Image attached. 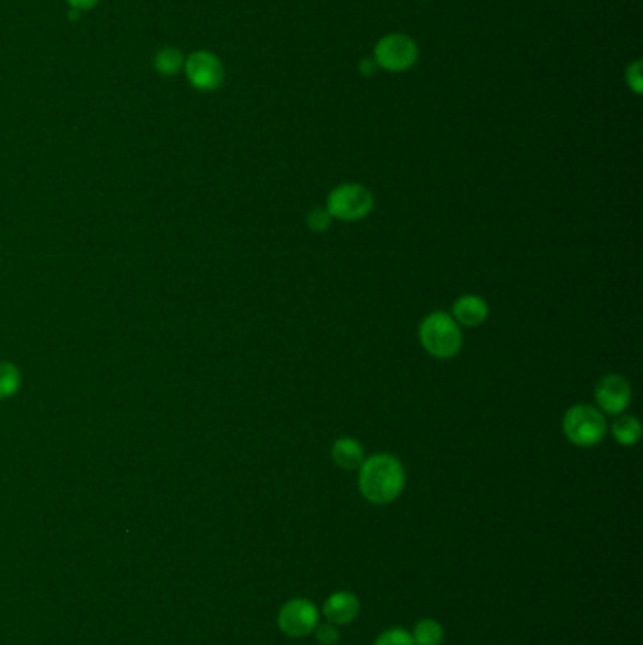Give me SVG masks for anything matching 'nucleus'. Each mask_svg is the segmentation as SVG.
<instances>
[{
  "label": "nucleus",
  "instance_id": "nucleus-15",
  "mask_svg": "<svg viewBox=\"0 0 643 645\" xmlns=\"http://www.w3.org/2000/svg\"><path fill=\"white\" fill-rule=\"evenodd\" d=\"M21 385V374L14 363H0V400L14 397Z\"/></svg>",
  "mask_w": 643,
  "mask_h": 645
},
{
  "label": "nucleus",
  "instance_id": "nucleus-1",
  "mask_svg": "<svg viewBox=\"0 0 643 645\" xmlns=\"http://www.w3.org/2000/svg\"><path fill=\"white\" fill-rule=\"evenodd\" d=\"M406 483L404 466L389 453H378L368 459L359 468V489L368 502L372 504H389L400 497Z\"/></svg>",
  "mask_w": 643,
  "mask_h": 645
},
{
  "label": "nucleus",
  "instance_id": "nucleus-5",
  "mask_svg": "<svg viewBox=\"0 0 643 645\" xmlns=\"http://www.w3.org/2000/svg\"><path fill=\"white\" fill-rule=\"evenodd\" d=\"M183 74L193 89L210 93L221 87L225 80V67L212 51L198 50L185 57Z\"/></svg>",
  "mask_w": 643,
  "mask_h": 645
},
{
  "label": "nucleus",
  "instance_id": "nucleus-10",
  "mask_svg": "<svg viewBox=\"0 0 643 645\" xmlns=\"http://www.w3.org/2000/svg\"><path fill=\"white\" fill-rule=\"evenodd\" d=\"M451 317L462 327H479L489 317V306L478 295H464L453 304Z\"/></svg>",
  "mask_w": 643,
  "mask_h": 645
},
{
  "label": "nucleus",
  "instance_id": "nucleus-4",
  "mask_svg": "<svg viewBox=\"0 0 643 645\" xmlns=\"http://www.w3.org/2000/svg\"><path fill=\"white\" fill-rule=\"evenodd\" d=\"M374 195L363 183H342L330 191L327 212L332 219L359 221L372 212Z\"/></svg>",
  "mask_w": 643,
  "mask_h": 645
},
{
  "label": "nucleus",
  "instance_id": "nucleus-16",
  "mask_svg": "<svg viewBox=\"0 0 643 645\" xmlns=\"http://www.w3.org/2000/svg\"><path fill=\"white\" fill-rule=\"evenodd\" d=\"M374 645H415L413 644L412 634L406 629H400V627H395V629H387L381 632L378 636V640L374 642Z\"/></svg>",
  "mask_w": 643,
  "mask_h": 645
},
{
  "label": "nucleus",
  "instance_id": "nucleus-14",
  "mask_svg": "<svg viewBox=\"0 0 643 645\" xmlns=\"http://www.w3.org/2000/svg\"><path fill=\"white\" fill-rule=\"evenodd\" d=\"M410 634L415 645H442L446 638L444 627L429 617L417 621Z\"/></svg>",
  "mask_w": 643,
  "mask_h": 645
},
{
  "label": "nucleus",
  "instance_id": "nucleus-2",
  "mask_svg": "<svg viewBox=\"0 0 643 645\" xmlns=\"http://www.w3.org/2000/svg\"><path fill=\"white\" fill-rule=\"evenodd\" d=\"M419 340L432 357L451 359L462 348L461 325L446 312H432L419 325Z\"/></svg>",
  "mask_w": 643,
  "mask_h": 645
},
{
  "label": "nucleus",
  "instance_id": "nucleus-7",
  "mask_svg": "<svg viewBox=\"0 0 643 645\" xmlns=\"http://www.w3.org/2000/svg\"><path fill=\"white\" fill-rule=\"evenodd\" d=\"M319 625V612L308 598H291L281 606L278 627L289 638H306Z\"/></svg>",
  "mask_w": 643,
  "mask_h": 645
},
{
  "label": "nucleus",
  "instance_id": "nucleus-17",
  "mask_svg": "<svg viewBox=\"0 0 643 645\" xmlns=\"http://www.w3.org/2000/svg\"><path fill=\"white\" fill-rule=\"evenodd\" d=\"M330 221H332V217L327 212V208H314L306 217L308 229L314 232L327 231L330 227Z\"/></svg>",
  "mask_w": 643,
  "mask_h": 645
},
{
  "label": "nucleus",
  "instance_id": "nucleus-9",
  "mask_svg": "<svg viewBox=\"0 0 643 645\" xmlns=\"http://www.w3.org/2000/svg\"><path fill=\"white\" fill-rule=\"evenodd\" d=\"M323 613H325L327 621L336 627L349 625L359 617L361 602H359L357 595H353L349 591H336L325 600Z\"/></svg>",
  "mask_w": 643,
  "mask_h": 645
},
{
  "label": "nucleus",
  "instance_id": "nucleus-13",
  "mask_svg": "<svg viewBox=\"0 0 643 645\" xmlns=\"http://www.w3.org/2000/svg\"><path fill=\"white\" fill-rule=\"evenodd\" d=\"M611 434L621 446H636L642 438V425L634 415H619L611 425Z\"/></svg>",
  "mask_w": 643,
  "mask_h": 645
},
{
  "label": "nucleus",
  "instance_id": "nucleus-6",
  "mask_svg": "<svg viewBox=\"0 0 643 645\" xmlns=\"http://www.w3.org/2000/svg\"><path fill=\"white\" fill-rule=\"evenodd\" d=\"M419 59V48L408 34H387L376 44L374 61L376 65L391 72H402L412 68Z\"/></svg>",
  "mask_w": 643,
  "mask_h": 645
},
{
  "label": "nucleus",
  "instance_id": "nucleus-3",
  "mask_svg": "<svg viewBox=\"0 0 643 645\" xmlns=\"http://www.w3.org/2000/svg\"><path fill=\"white\" fill-rule=\"evenodd\" d=\"M606 419L602 412L589 404L572 406L562 419L564 436L578 447H593L602 442L606 434Z\"/></svg>",
  "mask_w": 643,
  "mask_h": 645
},
{
  "label": "nucleus",
  "instance_id": "nucleus-12",
  "mask_svg": "<svg viewBox=\"0 0 643 645\" xmlns=\"http://www.w3.org/2000/svg\"><path fill=\"white\" fill-rule=\"evenodd\" d=\"M183 65H185V55L182 50H178L174 46H165L153 55V68L165 78H172V76L180 74Z\"/></svg>",
  "mask_w": 643,
  "mask_h": 645
},
{
  "label": "nucleus",
  "instance_id": "nucleus-18",
  "mask_svg": "<svg viewBox=\"0 0 643 645\" xmlns=\"http://www.w3.org/2000/svg\"><path fill=\"white\" fill-rule=\"evenodd\" d=\"M315 638L321 645H336L340 642V630L332 623H325V625H317L315 627Z\"/></svg>",
  "mask_w": 643,
  "mask_h": 645
},
{
  "label": "nucleus",
  "instance_id": "nucleus-8",
  "mask_svg": "<svg viewBox=\"0 0 643 645\" xmlns=\"http://www.w3.org/2000/svg\"><path fill=\"white\" fill-rule=\"evenodd\" d=\"M594 398L596 404L602 412L610 415H621L628 408L630 398H632V389L628 381L623 376L610 374L606 378L598 381L594 389Z\"/></svg>",
  "mask_w": 643,
  "mask_h": 645
},
{
  "label": "nucleus",
  "instance_id": "nucleus-19",
  "mask_svg": "<svg viewBox=\"0 0 643 645\" xmlns=\"http://www.w3.org/2000/svg\"><path fill=\"white\" fill-rule=\"evenodd\" d=\"M627 83L628 87H630L634 93H638V95L642 93V63H640V61L632 63V65L627 68Z\"/></svg>",
  "mask_w": 643,
  "mask_h": 645
},
{
  "label": "nucleus",
  "instance_id": "nucleus-20",
  "mask_svg": "<svg viewBox=\"0 0 643 645\" xmlns=\"http://www.w3.org/2000/svg\"><path fill=\"white\" fill-rule=\"evenodd\" d=\"M66 4L70 6V10H76L82 14V12L95 8L99 4V0H66Z\"/></svg>",
  "mask_w": 643,
  "mask_h": 645
},
{
  "label": "nucleus",
  "instance_id": "nucleus-11",
  "mask_svg": "<svg viewBox=\"0 0 643 645\" xmlns=\"http://www.w3.org/2000/svg\"><path fill=\"white\" fill-rule=\"evenodd\" d=\"M332 459L344 470H357L364 463V449L355 438H338L332 446Z\"/></svg>",
  "mask_w": 643,
  "mask_h": 645
},
{
  "label": "nucleus",
  "instance_id": "nucleus-21",
  "mask_svg": "<svg viewBox=\"0 0 643 645\" xmlns=\"http://www.w3.org/2000/svg\"><path fill=\"white\" fill-rule=\"evenodd\" d=\"M376 61H372V59H363L361 61V72H363L364 76H372L374 72H376Z\"/></svg>",
  "mask_w": 643,
  "mask_h": 645
}]
</instances>
